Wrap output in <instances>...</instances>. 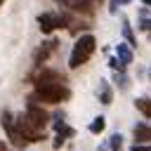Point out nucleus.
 <instances>
[{"mask_svg": "<svg viewBox=\"0 0 151 151\" xmlns=\"http://www.w3.org/2000/svg\"><path fill=\"white\" fill-rule=\"evenodd\" d=\"M71 97V90L64 85V78L52 73V71H45L42 76H38L35 80V90L33 94L28 97V101H42V104H61Z\"/></svg>", "mask_w": 151, "mask_h": 151, "instance_id": "f257e3e1", "label": "nucleus"}, {"mask_svg": "<svg viewBox=\"0 0 151 151\" xmlns=\"http://www.w3.org/2000/svg\"><path fill=\"white\" fill-rule=\"evenodd\" d=\"M94 47H97V40H94V35H92V33H85V35H80V38L76 40V45H73V50H71L68 66H71V68H78V66H83V64H85V61L92 57Z\"/></svg>", "mask_w": 151, "mask_h": 151, "instance_id": "f03ea898", "label": "nucleus"}, {"mask_svg": "<svg viewBox=\"0 0 151 151\" xmlns=\"http://www.w3.org/2000/svg\"><path fill=\"white\" fill-rule=\"evenodd\" d=\"M0 120H2V130H5V134H7V139H9V144L17 146V149H24L28 142L21 137V132H19V127H17V123H14V116H12L9 111H2V113H0Z\"/></svg>", "mask_w": 151, "mask_h": 151, "instance_id": "7ed1b4c3", "label": "nucleus"}, {"mask_svg": "<svg viewBox=\"0 0 151 151\" xmlns=\"http://www.w3.org/2000/svg\"><path fill=\"white\" fill-rule=\"evenodd\" d=\"M71 21H68V17H61V14H52V12H45V14H40L38 17V26H40V31L42 33H52V31H57V28H66Z\"/></svg>", "mask_w": 151, "mask_h": 151, "instance_id": "20e7f679", "label": "nucleus"}, {"mask_svg": "<svg viewBox=\"0 0 151 151\" xmlns=\"http://www.w3.org/2000/svg\"><path fill=\"white\" fill-rule=\"evenodd\" d=\"M14 123H17L19 132H21V137H24L28 144H31V142H42V139H45V132H40L38 127H33V123L26 118V113L17 116V118H14Z\"/></svg>", "mask_w": 151, "mask_h": 151, "instance_id": "39448f33", "label": "nucleus"}, {"mask_svg": "<svg viewBox=\"0 0 151 151\" xmlns=\"http://www.w3.org/2000/svg\"><path fill=\"white\" fill-rule=\"evenodd\" d=\"M26 118L33 123V127H38L40 132H45V125L50 123V113L45 109H40L35 101H28L26 104Z\"/></svg>", "mask_w": 151, "mask_h": 151, "instance_id": "423d86ee", "label": "nucleus"}, {"mask_svg": "<svg viewBox=\"0 0 151 151\" xmlns=\"http://www.w3.org/2000/svg\"><path fill=\"white\" fill-rule=\"evenodd\" d=\"M57 38H52V40H47V42H42L40 47H38V52H35V57H33V61H35V66H40V64H45L47 61V57L57 50Z\"/></svg>", "mask_w": 151, "mask_h": 151, "instance_id": "0eeeda50", "label": "nucleus"}, {"mask_svg": "<svg viewBox=\"0 0 151 151\" xmlns=\"http://www.w3.org/2000/svg\"><path fill=\"white\" fill-rule=\"evenodd\" d=\"M146 144H151V127L139 123L134 125V146H146Z\"/></svg>", "mask_w": 151, "mask_h": 151, "instance_id": "6e6552de", "label": "nucleus"}, {"mask_svg": "<svg viewBox=\"0 0 151 151\" xmlns=\"http://www.w3.org/2000/svg\"><path fill=\"white\" fill-rule=\"evenodd\" d=\"M59 2L66 5L68 9H73V12H83V14L92 12V5H94V0H59Z\"/></svg>", "mask_w": 151, "mask_h": 151, "instance_id": "1a4fd4ad", "label": "nucleus"}, {"mask_svg": "<svg viewBox=\"0 0 151 151\" xmlns=\"http://www.w3.org/2000/svg\"><path fill=\"white\" fill-rule=\"evenodd\" d=\"M66 137H73V127H59L57 130V137H54V149H59L64 142H66Z\"/></svg>", "mask_w": 151, "mask_h": 151, "instance_id": "9d476101", "label": "nucleus"}, {"mask_svg": "<svg viewBox=\"0 0 151 151\" xmlns=\"http://www.w3.org/2000/svg\"><path fill=\"white\" fill-rule=\"evenodd\" d=\"M116 50H118V61H120L123 66H127V64L132 61V50H130L127 45H118Z\"/></svg>", "mask_w": 151, "mask_h": 151, "instance_id": "9b49d317", "label": "nucleus"}, {"mask_svg": "<svg viewBox=\"0 0 151 151\" xmlns=\"http://www.w3.org/2000/svg\"><path fill=\"white\" fill-rule=\"evenodd\" d=\"M134 106L146 116V118H151V99H144V97H139V99H134Z\"/></svg>", "mask_w": 151, "mask_h": 151, "instance_id": "f8f14e48", "label": "nucleus"}, {"mask_svg": "<svg viewBox=\"0 0 151 151\" xmlns=\"http://www.w3.org/2000/svg\"><path fill=\"white\" fill-rule=\"evenodd\" d=\"M104 127H106V118H104V116H97V118L90 123V132H92V134H99Z\"/></svg>", "mask_w": 151, "mask_h": 151, "instance_id": "ddd939ff", "label": "nucleus"}, {"mask_svg": "<svg viewBox=\"0 0 151 151\" xmlns=\"http://www.w3.org/2000/svg\"><path fill=\"white\" fill-rule=\"evenodd\" d=\"M111 87H109V83L106 80H101V90H99V99H101V104H111Z\"/></svg>", "mask_w": 151, "mask_h": 151, "instance_id": "4468645a", "label": "nucleus"}, {"mask_svg": "<svg viewBox=\"0 0 151 151\" xmlns=\"http://www.w3.org/2000/svg\"><path fill=\"white\" fill-rule=\"evenodd\" d=\"M123 35L127 38V42H130V47H134V45H137V40H134V35H132V28H130V24H127V21L123 24Z\"/></svg>", "mask_w": 151, "mask_h": 151, "instance_id": "2eb2a0df", "label": "nucleus"}, {"mask_svg": "<svg viewBox=\"0 0 151 151\" xmlns=\"http://www.w3.org/2000/svg\"><path fill=\"white\" fill-rule=\"evenodd\" d=\"M123 146V134H113L111 137V151H120Z\"/></svg>", "mask_w": 151, "mask_h": 151, "instance_id": "dca6fc26", "label": "nucleus"}, {"mask_svg": "<svg viewBox=\"0 0 151 151\" xmlns=\"http://www.w3.org/2000/svg\"><path fill=\"white\" fill-rule=\"evenodd\" d=\"M109 64H111V68H113V71H125V66H123L116 57H113V59H109Z\"/></svg>", "mask_w": 151, "mask_h": 151, "instance_id": "f3484780", "label": "nucleus"}, {"mask_svg": "<svg viewBox=\"0 0 151 151\" xmlns=\"http://www.w3.org/2000/svg\"><path fill=\"white\" fill-rule=\"evenodd\" d=\"M123 2H130V0H111L109 9H111V12H116V9H118V5H123Z\"/></svg>", "mask_w": 151, "mask_h": 151, "instance_id": "a211bd4d", "label": "nucleus"}, {"mask_svg": "<svg viewBox=\"0 0 151 151\" xmlns=\"http://www.w3.org/2000/svg\"><path fill=\"white\" fill-rule=\"evenodd\" d=\"M130 151H151V144H146V146H132Z\"/></svg>", "mask_w": 151, "mask_h": 151, "instance_id": "6ab92c4d", "label": "nucleus"}, {"mask_svg": "<svg viewBox=\"0 0 151 151\" xmlns=\"http://www.w3.org/2000/svg\"><path fill=\"white\" fill-rule=\"evenodd\" d=\"M142 28H144V31H151V19H144V21H142Z\"/></svg>", "mask_w": 151, "mask_h": 151, "instance_id": "aec40b11", "label": "nucleus"}, {"mask_svg": "<svg viewBox=\"0 0 151 151\" xmlns=\"http://www.w3.org/2000/svg\"><path fill=\"white\" fill-rule=\"evenodd\" d=\"M142 2H144V5H146V7H151V0H142Z\"/></svg>", "mask_w": 151, "mask_h": 151, "instance_id": "412c9836", "label": "nucleus"}, {"mask_svg": "<svg viewBox=\"0 0 151 151\" xmlns=\"http://www.w3.org/2000/svg\"><path fill=\"white\" fill-rule=\"evenodd\" d=\"M2 2H5V0H0V5H2Z\"/></svg>", "mask_w": 151, "mask_h": 151, "instance_id": "4be33fe9", "label": "nucleus"}]
</instances>
